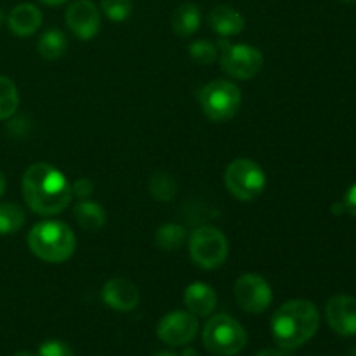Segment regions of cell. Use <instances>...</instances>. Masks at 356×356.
<instances>
[{"label":"cell","mask_w":356,"mask_h":356,"mask_svg":"<svg viewBox=\"0 0 356 356\" xmlns=\"http://www.w3.org/2000/svg\"><path fill=\"white\" fill-rule=\"evenodd\" d=\"M21 188L28 207L40 216L59 214L73 198L72 184L65 174L45 162L28 167Z\"/></svg>","instance_id":"obj_1"},{"label":"cell","mask_w":356,"mask_h":356,"mask_svg":"<svg viewBox=\"0 0 356 356\" xmlns=\"http://www.w3.org/2000/svg\"><path fill=\"white\" fill-rule=\"evenodd\" d=\"M320 315L316 306L306 299L287 301L271 318V334L278 348L294 351L308 343L316 334Z\"/></svg>","instance_id":"obj_2"},{"label":"cell","mask_w":356,"mask_h":356,"mask_svg":"<svg viewBox=\"0 0 356 356\" xmlns=\"http://www.w3.org/2000/svg\"><path fill=\"white\" fill-rule=\"evenodd\" d=\"M28 247L38 259L59 264L73 256L76 247L75 233L61 221H42L28 233Z\"/></svg>","instance_id":"obj_3"},{"label":"cell","mask_w":356,"mask_h":356,"mask_svg":"<svg viewBox=\"0 0 356 356\" xmlns=\"http://www.w3.org/2000/svg\"><path fill=\"white\" fill-rule=\"evenodd\" d=\"M202 341L212 355L235 356L245 348L247 332L232 316L216 315L205 323Z\"/></svg>","instance_id":"obj_4"},{"label":"cell","mask_w":356,"mask_h":356,"mask_svg":"<svg viewBox=\"0 0 356 356\" xmlns=\"http://www.w3.org/2000/svg\"><path fill=\"white\" fill-rule=\"evenodd\" d=\"M200 106L205 117L212 122H228L242 106V92L229 80H214L202 90Z\"/></svg>","instance_id":"obj_5"},{"label":"cell","mask_w":356,"mask_h":356,"mask_svg":"<svg viewBox=\"0 0 356 356\" xmlns=\"http://www.w3.org/2000/svg\"><path fill=\"white\" fill-rule=\"evenodd\" d=\"M225 183L233 197L242 202H250L264 191L266 176L254 160L236 159L226 169Z\"/></svg>","instance_id":"obj_6"},{"label":"cell","mask_w":356,"mask_h":356,"mask_svg":"<svg viewBox=\"0 0 356 356\" xmlns=\"http://www.w3.org/2000/svg\"><path fill=\"white\" fill-rule=\"evenodd\" d=\"M190 256L197 266L204 270L219 268L228 257V240L221 229L202 226L191 233Z\"/></svg>","instance_id":"obj_7"},{"label":"cell","mask_w":356,"mask_h":356,"mask_svg":"<svg viewBox=\"0 0 356 356\" xmlns=\"http://www.w3.org/2000/svg\"><path fill=\"white\" fill-rule=\"evenodd\" d=\"M263 52L247 44L229 45L221 56V66L229 76L238 80H249L263 68Z\"/></svg>","instance_id":"obj_8"},{"label":"cell","mask_w":356,"mask_h":356,"mask_svg":"<svg viewBox=\"0 0 356 356\" xmlns=\"http://www.w3.org/2000/svg\"><path fill=\"white\" fill-rule=\"evenodd\" d=\"M235 301L240 308L250 315H259L271 305V289L263 277L256 273H247L236 280Z\"/></svg>","instance_id":"obj_9"},{"label":"cell","mask_w":356,"mask_h":356,"mask_svg":"<svg viewBox=\"0 0 356 356\" xmlns=\"http://www.w3.org/2000/svg\"><path fill=\"white\" fill-rule=\"evenodd\" d=\"M198 332V320L190 312H172L160 320L156 327L159 339L169 346H184L195 339Z\"/></svg>","instance_id":"obj_10"},{"label":"cell","mask_w":356,"mask_h":356,"mask_svg":"<svg viewBox=\"0 0 356 356\" xmlns=\"http://www.w3.org/2000/svg\"><path fill=\"white\" fill-rule=\"evenodd\" d=\"M65 21L72 33L80 40H90L97 35L101 16L97 7L90 0H76L66 9Z\"/></svg>","instance_id":"obj_11"},{"label":"cell","mask_w":356,"mask_h":356,"mask_svg":"<svg viewBox=\"0 0 356 356\" xmlns=\"http://www.w3.org/2000/svg\"><path fill=\"white\" fill-rule=\"evenodd\" d=\"M327 322L330 329L343 337L356 336V298L339 294L327 302Z\"/></svg>","instance_id":"obj_12"},{"label":"cell","mask_w":356,"mask_h":356,"mask_svg":"<svg viewBox=\"0 0 356 356\" xmlns=\"http://www.w3.org/2000/svg\"><path fill=\"white\" fill-rule=\"evenodd\" d=\"M103 301L117 312H132L139 305V292L125 278H111L103 287Z\"/></svg>","instance_id":"obj_13"},{"label":"cell","mask_w":356,"mask_h":356,"mask_svg":"<svg viewBox=\"0 0 356 356\" xmlns=\"http://www.w3.org/2000/svg\"><path fill=\"white\" fill-rule=\"evenodd\" d=\"M42 13L33 3H19L7 16V26L16 37H30L40 28Z\"/></svg>","instance_id":"obj_14"},{"label":"cell","mask_w":356,"mask_h":356,"mask_svg":"<svg viewBox=\"0 0 356 356\" xmlns=\"http://www.w3.org/2000/svg\"><path fill=\"white\" fill-rule=\"evenodd\" d=\"M184 305L195 316H209L218 306V296L211 285L195 282L184 292Z\"/></svg>","instance_id":"obj_15"},{"label":"cell","mask_w":356,"mask_h":356,"mask_svg":"<svg viewBox=\"0 0 356 356\" xmlns=\"http://www.w3.org/2000/svg\"><path fill=\"white\" fill-rule=\"evenodd\" d=\"M209 24L221 37H233L242 33L245 28V17L229 6H218L209 14Z\"/></svg>","instance_id":"obj_16"},{"label":"cell","mask_w":356,"mask_h":356,"mask_svg":"<svg viewBox=\"0 0 356 356\" xmlns=\"http://www.w3.org/2000/svg\"><path fill=\"white\" fill-rule=\"evenodd\" d=\"M172 31L179 38H188L200 28L202 13L195 3H183L172 14Z\"/></svg>","instance_id":"obj_17"},{"label":"cell","mask_w":356,"mask_h":356,"mask_svg":"<svg viewBox=\"0 0 356 356\" xmlns=\"http://www.w3.org/2000/svg\"><path fill=\"white\" fill-rule=\"evenodd\" d=\"M73 216L80 228H83L86 232H97L106 222V212L97 202H79L73 209Z\"/></svg>","instance_id":"obj_18"},{"label":"cell","mask_w":356,"mask_h":356,"mask_svg":"<svg viewBox=\"0 0 356 356\" xmlns=\"http://www.w3.org/2000/svg\"><path fill=\"white\" fill-rule=\"evenodd\" d=\"M66 49H68V40H66V35L63 33L58 28H51V30L45 31L40 37L37 44L38 54L44 59L49 61H54L65 56Z\"/></svg>","instance_id":"obj_19"},{"label":"cell","mask_w":356,"mask_h":356,"mask_svg":"<svg viewBox=\"0 0 356 356\" xmlns=\"http://www.w3.org/2000/svg\"><path fill=\"white\" fill-rule=\"evenodd\" d=\"M186 240V229L184 226L176 225V222H169V225H163L156 229L155 233V243L159 249L167 250V252H172L177 250Z\"/></svg>","instance_id":"obj_20"},{"label":"cell","mask_w":356,"mask_h":356,"mask_svg":"<svg viewBox=\"0 0 356 356\" xmlns=\"http://www.w3.org/2000/svg\"><path fill=\"white\" fill-rule=\"evenodd\" d=\"M24 211L14 202L0 204V235H13L24 225Z\"/></svg>","instance_id":"obj_21"},{"label":"cell","mask_w":356,"mask_h":356,"mask_svg":"<svg viewBox=\"0 0 356 356\" xmlns=\"http://www.w3.org/2000/svg\"><path fill=\"white\" fill-rule=\"evenodd\" d=\"M19 106V92L9 76L0 75V120H7Z\"/></svg>","instance_id":"obj_22"},{"label":"cell","mask_w":356,"mask_h":356,"mask_svg":"<svg viewBox=\"0 0 356 356\" xmlns=\"http://www.w3.org/2000/svg\"><path fill=\"white\" fill-rule=\"evenodd\" d=\"M149 193L160 202H170L177 193L176 179L167 172H155L149 177Z\"/></svg>","instance_id":"obj_23"},{"label":"cell","mask_w":356,"mask_h":356,"mask_svg":"<svg viewBox=\"0 0 356 356\" xmlns=\"http://www.w3.org/2000/svg\"><path fill=\"white\" fill-rule=\"evenodd\" d=\"M101 9L111 21H125L134 10L132 0H101Z\"/></svg>","instance_id":"obj_24"},{"label":"cell","mask_w":356,"mask_h":356,"mask_svg":"<svg viewBox=\"0 0 356 356\" xmlns=\"http://www.w3.org/2000/svg\"><path fill=\"white\" fill-rule=\"evenodd\" d=\"M188 51H190V56L198 63V65H212V63L218 59V49H216V45L209 40L191 42Z\"/></svg>","instance_id":"obj_25"},{"label":"cell","mask_w":356,"mask_h":356,"mask_svg":"<svg viewBox=\"0 0 356 356\" xmlns=\"http://www.w3.org/2000/svg\"><path fill=\"white\" fill-rule=\"evenodd\" d=\"M37 356H73L72 348L63 341H45L40 348H38Z\"/></svg>","instance_id":"obj_26"},{"label":"cell","mask_w":356,"mask_h":356,"mask_svg":"<svg viewBox=\"0 0 356 356\" xmlns=\"http://www.w3.org/2000/svg\"><path fill=\"white\" fill-rule=\"evenodd\" d=\"M72 191H73V197H79V198H87L92 195L94 191V183L87 177H80L79 181L72 184Z\"/></svg>","instance_id":"obj_27"},{"label":"cell","mask_w":356,"mask_h":356,"mask_svg":"<svg viewBox=\"0 0 356 356\" xmlns=\"http://www.w3.org/2000/svg\"><path fill=\"white\" fill-rule=\"evenodd\" d=\"M344 209H346V212H350L353 218H356V184L348 190L346 197H344Z\"/></svg>","instance_id":"obj_28"},{"label":"cell","mask_w":356,"mask_h":356,"mask_svg":"<svg viewBox=\"0 0 356 356\" xmlns=\"http://www.w3.org/2000/svg\"><path fill=\"white\" fill-rule=\"evenodd\" d=\"M256 356H285L280 350H275V348H266V350L259 351Z\"/></svg>","instance_id":"obj_29"},{"label":"cell","mask_w":356,"mask_h":356,"mask_svg":"<svg viewBox=\"0 0 356 356\" xmlns=\"http://www.w3.org/2000/svg\"><path fill=\"white\" fill-rule=\"evenodd\" d=\"M332 212H334V214H343V212H346V209H344V204H334Z\"/></svg>","instance_id":"obj_30"},{"label":"cell","mask_w":356,"mask_h":356,"mask_svg":"<svg viewBox=\"0 0 356 356\" xmlns=\"http://www.w3.org/2000/svg\"><path fill=\"white\" fill-rule=\"evenodd\" d=\"M40 2H44L45 6H61L66 0H40Z\"/></svg>","instance_id":"obj_31"},{"label":"cell","mask_w":356,"mask_h":356,"mask_svg":"<svg viewBox=\"0 0 356 356\" xmlns=\"http://www.w3.org/2000/svg\"><path fill=\"white\" fill-rule=\"evenodd\" d=\"M3 191H6V177H3V174L0 172V197L3 195Z\"/></svg>","instance_id":"obj_32"},{"label":"cell","mask_w":356,"mask_h":356,"mask_svg":"<svg viewBox=\"0 0 356 356\" xmlns=\"http://www.w3.org/2000/svg\"><path fill=\"white\" fill-rule=\"evenodd\" d=\"M181 356H198V355H197V351L190 350V348H188V350L183 351V355H181Z\"/></svg>","instance_id":"obj_33"},{"label":"cell","mask_w":356,"mask_h":356,"mask_svg":"<svg viewBox=\"0 0 356 356\" xmlns=\"http://www.w3.org/2000/svg\"><path fill=\"white\" fill-rule=\"evenodd\" d=\"M155 356H177V355L172 353V351H159Z\"/></svg>","instance_id":"obj_34"},{"label":"cell","mask_w":356,"mask_h":356,"mask_svg":"<svg viewBox=\"0 0 356 356\" xmlns=\"http://www.w3.org/2000/svg\"><path fill=\"white\" fill-rule=\"evenodd\" d=\"M14 356H37V355L30 353V351H17V353L14 355Z\"/></svg>","instance_id":"obj_35"},{"label":"cell","mask_w":356,"mask_h":356,"mask_svg":"<svg viewBox=\"0 0 356 356\" xmlns=\"http://www.w3.org/2000/svg\"><path fill=\"white\" fill-rule=\"evenodd\" d=\"M341 2H346V3H355L356 0H341Z\"/></svg>","instance_id":"obj_36"},{"label":"cell","mask_w":356,"mask_h":356,"mask_svg":"<svg viewBox=\"0 0 356 356\" xmlns=\"http://www.w3.org/2000/svg\"><path fill=\"white\" fill-rule=\"evenodd\" d=\"M2 21H3V14H2V10H0V24H2Z\"/></svg>","instance_id":"obj_37"},{"label":"cell","mask_w":356,"mask_h":356,"mask_svg":"<svg viewBox=\"0 0 356 356\" xmlns=\"http://www.w3.org/2000/svg\"><path fill=\"white\" fill-rule=\"evenodd\" d=\"M350 356H356V348H355V350H353V351H351V353H350Z\"/></svg>","instance_id":"obj_38"}]
</instances>
